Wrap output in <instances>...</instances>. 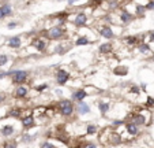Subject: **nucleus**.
<instances>
[{
	"label": "nucleus",
	"instance_id": "nucleus-34",
	"mask_svg": "<svg viewBox=\"0 0 154 148\" xmlns=\"http://www.w3.org/2000/svg\"><path fill=\"white\" fill-rule=\"evenodd\" d=\"M3 147H16V143H4Z\"/></svg>",
	"mask_w": 154,
	"mask_h": 148
},
{
	"label": "nucleus",
	"instance_id": "nucleus-11",
	"mask_svg": "<svg viewBox=\"0 0 154 148\" xmlns=\"http://www.w3.org/2000/svg\"><path fill=\"white\" fill-rule=\"evenodd\" d=\"M72 97L75 99V100H83L85 97H88V92L86 90H83V89H79V90H77L74 95H72Z\"/></svg>",
	"mask_w": 154,
	"mask_h": 148
},
{
	"label": "nucleus",
	"instance_id": "nucleus-39",
	"mask_svg": "<svg viewBox=\"0 0 154 148\" xmlns=\"http://www.w3.org/2000/svg\"><path fill=\"white\" fill-rule=\"evenodd\" d=\"M4 99H5V95L4 93H1V95H0V103H1V101H4Z\"/></svg>",
	"mask_w": 154,
	"mask_h": 148
},
{
	"label": "nucleus",
	"instance_id": "nucleus-15",
	"mask_svg": "<svg viewBox=\"0 0 154 148\" xmlns=\"http://www.w3.org/2000/svg\"><path fill=\"white\" fill-rule=\"evenodd\" d=\"M27 95V89H26V86H18L16 88V92H15V96L18 99H22V97H25Z\"/></svg>",
	"mask_w": 154,
	"mask_h": 148
},
{
	"label": "nucleus",
	"instance_id": "nucleus-1",
	"mask_svg": "<svg viewBox=\"0 0 154 148\" xmlns=\"http://www.w3.org/2000/svg\"><path fill=\"white\" fill-rule=\"evenodd\" d=\"M59 111L62 112V115L64 116H70L74 111V107H72V103L70 100H62L59 103Z\"/></svg>",
	"mask_w": 154,
	"mask_h": 148
},
{
	"label": "nucleus",
	"instance_id": "nucleus-35",
	"mask_svg": "<svg viewBox=\"0 0 154 148\" xmlns=\"http://www.w3.org/2000/svg\"><path fill=\"white\" fill-rule=\"evenodd\" d=\"M153 104H154V99H153V97H149V99H147V106H153Z\"/></svg>",
	"mask_w": 154,
	"mask_h": 148
},
{
	"label": "nucleus",
	"instance_id": "nucleus-18",
	"mask_svg": "<svg viewBox=\"0 0 154 148\" xmlns=\"http://www.w3.org/2000/svg\"><path fill=\"white\" fill-rule=\"evenodd\" d=\"M127 71H128V69L127 67H121V66H119V67H116V69L113 70V73L116 74V75H126Z\"/></svg>",
	"mask_w": 154,
	"mask_h": 148
},
{
	"label": "nucleus",
	"instance_id": "nucleus-14",
	"mask_svg": "<svg viewBox=\"0 0 154 148\" xmlns=\"http://www.w3.org/2000/svg\"><path fill=\"white\" fill-rule=\"evenodd\" d=\"M8 45L11 48H19L21 47V38L19 37H11L8 40Z\"/></svg>",
	"mask_w": 154,
	"mask_h": 148
},
{
	"label": "nucleus",
	"instance_id": "nucleus-22",
	"mask_svg": "<svg viewBox=\"0 0 154 148\" xmlns=\"http://www.w3.org/2000/svg\"><path fill=\"white\" fill-rule=\"evenodd\" d=\"M10 115L18 118V116H21V110H19V108H14V110L10 111Z\"/></svg>",
	"mask_w": 154,
	"mask_h": 148
},
{
	"label": "nucleus",
	"instance_id": "nucleus-4",
	"mask_svg": "<svg viewBox=\"0 0 154 148\" xmlns=\"http://www.w3.org/2000/svg\"><path fill=\"white\" fill-rule=\"evenodd\" d=\"M48 36H49V38L57 40V38H62V37L64 36V30H63L60 26H55V27H52L51 30H49Z\"/></svg>",
	"mask_w": 154,
	"mask_h": 148
},
{
	"label": "nucleus",
	"instance_id": "nucleus-23",
	"mask_svg": "<svg viewBox=\"0 0 154 148\" xmlns=\"http://www.w3.org/2000/svg\"><path fill=\"white\" fill-rule=\"evenodd\" d=\"M136 42H138V38H136L135 36H134V37H128V38H127V44H128V45H135Z\"/></svg>",
	"mask_w": 154,
	"mask_h": 148
},
{
	"label": "nucleus",
	"instance_id": "nucleus-29",
	"mask_svg": "<svg viewBox=\"0 0 154 148\" xmlns=\"http://www.w3.org/2000/svg\"><path fill=\"white\" fill-rule=\"evenodd\" d=\"M139 51H140V52H147V51H149V45H147V44H140V45H139Z\"/></svg>",
	"mask_w": 154,
	"mask_h": 148
},
{
	"label": "nucleus",
	"instance_id": "nucleus-26",
	"mask_svg": "<svg viewBox=\"0 0 154 148\" xmlns=\"http://www.w3.org/2000/svg\"><path fill=\"white\" fill-rule=\"evenodd\" d=\"M96 132H97V126H94V125H89L88 126V133L89 134H94Z\"/></svg>",
	"mask_w": 154,
	"mask_h": 148
},
{
	"label": "nucleus",
	"instance_id": "nucleus-2",
	"mask_svg": "<svg viewBox=\"0 0 154 148\" xmlns=\"http://www.w3.org/2000/svg\"><path fill=\"white\" fill-rule=\"evenodd\" d=\"M10 74H12V82L14 84H23L27 78V73L23 70H14Z\"/></svg>",
	"mask_w": 154,
	"mask_h": 148
},
{
	"label": "nucleus",
	"instance_id": "nucleus-9",
	"mask_svg": "<svg viewBox=\"0 0 154 148\" xmlns=\"http://www.w3.org/2000/svg\"><path fill=\"white\" fill-rule=\"evenodd\" d=\"M78 112L81 114V115H83V114H88L89 111H90V107H89V104H86V103H83L82 100H79V103H78Z\"/></svg>",
	"mask_w": 154,
	"mask_h": 148
},
{
	"label": "nucleus",
	"instance_id": "nucleus-41",
	"mask_svg": "<svg viewBox=\"0 0 154 148\" xmlns=\"http://www.w3.org/2000/svg\"><path fill=\"white\" fill-rule=\"evenodd\" d=\"M5 75H7V73H0V79H1V78H4Z\"/></svg>",
	"mask_w": 154,
	"mask_h": 148
},
{
	"label": "nucleus",
	"instance_id": "nucleus-33",
	"mask_svg": "<svg viewBox=\"0 0 154 148\" xmlns=\"http://www.w3.org/2000/svg\"><path fill=\"white\" fill-rule=\"evenodd\" d=\"M7 26H8V29H14V27L18 26V23H16V22H10Z\"/></svg>",
	"mask_w": 154,
	"mask_h": 148
},
{
	"label": "nucleus",
	"instance_id": "nucleus-17",
	"mask_svg": "<svg viewBox=\"0 0 154 148\" xmlns=\"http://www.w3.org/2000/svg\"><path fill=\"white\" fill-rule=\"evenodd\" d=\"M33 45H34L38 51H44L46 48V41H44V40H36V41H33Z\"/></svg>",
	"mask_w": 154,
	"mask_h": 148
},
{
	"label": "nucleus",
	"instance_id": "nucleus-31",
	"mask_svg": "<svg viewBox=\"0 0 154 148\" xmlns=\"http://www.w3.org/2000/svg\"><path fill=\"white\" fill-rule=\"evenodd\" d=\"M41 147L42 148H55V145H53V144H51V143H42Z\"/></svg>",
	"mask_w": 154,
	"mask_h": 148
},
{
	"label": "nucleus",
	"instance_id": "nucleus-7",
	"mask_svg": "<svg viewBox=\"0 0 154 148\" xmlns=\"http://www.w3.org/2000/svg\"><path fill=\"white\" fill-rule=\"evenodd\" d=\"M15 132V129L11 126V125H5V126L1 127V130H0V134L1 136H4V137H8V136H12Z\"/></svg>",
	"mask_w": 154,
	"mask_h": 148
},
{
	"label": "nucleus",
	"instance_id": "nucleus-30",
	"mask_svg": "<svg viewBox=\"0 0 154 148\" xmlns=\"http://www.w3.org/2000/svg\"><path fill=\"white\" fill-rule=\"evenodd\" d=\"M46 88H48V85H46V84H41V85H38L36 89L38 90V92H42V90H45Z\"/></svg>",
	"mask_w": 154,
	"mask_h": 148
},
{
	"label": "nucleus",
	"instance_id": "nucleus-16",
	"mask_svg": "<svg viewBox=\"0 0 154 148\" xmlns=\"http://www.w3.org/2000/svg\"><path fill=\"white\" fill-rule=\"evenodd\" d=\"M127 132L131 134V136H135V134H138V125L136 123H128L127 125Z\"/></svg>",
	"mask_w": 154,
	"mask_h": 148
},
{
	"label": "nucleus",
	"instance_id": "nucleus-28",
	"mask_svg": "<svg viewBox=\"0 0 154 148\" xmlns=\"http://www.w3.org/2000/svg\"><path fill=\"white\" fill-rule=\"evenodd\" d=\"M136 14H138V15H143L145 14V7L143 5H136Z\"/></svg>",
	"mask_w": 154,
	"mask_h": 148
},
{
	"label": "nucleus",
	"instance_id": "nucleus-24",
	"mask_svg": "<svg viewBox=\"0 0 154 148\" xmlns=\"http://www.w3.org/2000/svg\"><path fill=\"white\" fill-rule=\"evenodd\" d=\"M109 140H111V141H113L115 144H119L120 141H121V137H120L119 134H113V136H112L111 138H109Z\"/></svg>",
	"mask_w": 154,
	"mask_h": 148
},
{
	"label": "nucleus",
	"instance_id": "nucleus-20",
	"mask_svg": "<svg viewBox=\"0 0 154 148\" xmlns=\"http://www.w3.org/2000/svg\"><path fill=\"white\" fill-rule=\"evenodd\" d=\"M89 42L90 41H89L88 37H78L77 41H75V44H77V45H88Z\"/></svg>",
	"mask_w": 154,
	"mask_h": 148
},
{
	"label": "nucleus",
	"instance_id": "nucleus-5",
	"mask_svg": "<svg viewBox=\"0 0 154 148\" xmlns=\"http://www.w3.org/2000/svg\"><path fill=\"white\" fill-rule=\"evenodd\" d=\"M12 14V8L10 4H3L0 7V19H3L5 16H10Z\"/></svg>",
	"mask_w": 154,
	"mask_h": 148
},
{
	"label": "nucleus",
	"instance_id": "nucleus-40",
	"mask_svg": "<svg viewBox=\"0 0 154 148\" xmlns=\"http://www.w3.org/2000/svg\"><path fill=\"white\" fill-rule=\"evenodd\" d=\"M77 1H79V0H68L67 3H68L70 5H71V4H74V3H77Z\"/></svg>",
	"mask_w": 154,
	"mask_h": 148
},
{
	"label": "nucleus",
	"instance_id": "nucleus-6",
	"mask_svg": "<svg viewBox=\"0 0 154 148\" xmlns=\"http://www.w3.org/2000/svg\"><path fill=\"white\" fill-rule=\"evenodd\" d=\"M86 22H88V16H86V14L81 12V14H78V15L75 16V21H74V23H75V25L79 27V26L86 25Z\"/></svg>",
	"mask_w": 154,
	"mask_h": 148
},
{
	"label": "nucleus",
	"instance_id": "nucleus-12",
	"mask_svg": "<svg viewBox=\"0 0 154 148\" xmlns=\"http://www.w3.org/2000/svg\"><path fill=\"white\" fill-rule=\"evenodd\" d=\"M111 51H112V44L111 42H104V44H101L100 45V53H111Z\"/></svg>",
	"mask_w": 154,
	"mask_h": 148
},
{
	"label": "nucleus",
	"instance_id": "nucleus-21",
	"mask_svg": "<svg viewBox=\"0 0 154 148\" xmlns=\"http://www.w3.org/2000/svg\"><path fill=\"white\" fill-rule=\"evenodd\" d=\"M134 123H136V125H143L145 123V116L143 115H135L134 116Z\"/></svg>",
	"mask_w": 154,
	"mask_h": 148
},
{
	"label": "nucleus",
	"instance_id": "nucleus-36",
	"mask_svg": "<svg viewBox=\"0 0 154 148\" xmlns=\"http://www.w3.org/2000/svg\"><path fill=\"white\" fill-rule=\"evenodd\" d=\"M113 125H115V126H119V125H123V119H121V121H113Z\"/></svg>",
	"mask_w": 154,
	"mask_h": 148
},
{
	"label": "nucleus",
	"instance_id": "nucleus-19",
	"mask_svg": "<svg viewBox=\"0 0 154 148\" xmlns=\"http://www.w3.org/2000/svg\"><path fill=\"white\" fill-rule=\"evenodd\" d=\"M109 107H111L109 103H104V101H100V103H98V108H100V111H101L102 114H105V112L109 110Z\"/></svg>",
	"mask_w": 154,
	"mask_h": 148
},
{
	"label": "nucleus",
	"instance_id": "nucleus-10",
	"mask_svg": "<svg viewBox=\"0 0 154 148\" xmlns=\"http://www.w3.org/2000/svg\"><path fill=\"white\" fill-rule=\"evenodd\" d=\"M100 34L102 37H105V38H113V32H112V29L111 27H108V26H105V27H102L101 30H100Z\"/></svg>",
	"mask_w": 154,
	"mask_h": 148
},
{
	"label": "nucleus",
	"instance_id": "nucleus-42",
	"mask_svg": "<svg viewBox=\"0 0 154 148\" xmlns=\"http://www.w3.org/2000/svg\"><path fill=\"white\" fill-rule=\"evenodd\" d=\"M150 40H151V41H154V32L150 34Z\"/></svg>",
	"mask_w": 154,
	"mask_h": 148
},
{
	"label": "nucleus",
	"instance_id": "nucleus-27",
	"mask_svg": "<svg viewBox=\"0 0 154 148\" xmlns=\"http://www.w3.org/2000/svg\"><path fill=\"white\" fill-rule=\"evenodd\" d=\"M33 138H34L33 136H29V134H23V136H22V141H25V143H30Z\"/></svg>",
	"mask_w": 154,
	"mask_h": 148
},
{
	"label": "nucleus",
	"instance_id": "nucleus-37",
	"mask_svg": "<svg viewBox=\"0 0 154 148\" xmlns=\"http://www.w3.org/2000/svg\"><path fill=\"white\" fill-rule=\"evenodd\" d=\"M104 0H92V1H90V3H92V4H100V3H102Z\"/></svg>",
	"mask_w": 154,
	"mask_h": 148
},
{
	"label": "nucleus",
	"instance_id": "nucleus-8",
	"mask_svg": "<svg viewBox=\"0 0 154 148\" xmlns=\"http://www.w3.org/2000/svg\"><path fill=\"white\" fill-rule=\"evenodd\" d=\"M132 19H134L132 14H130L127 10L121 11V14H120V21L123 22V23H128V22H131Z\"/></svg>",
	"mask_w": 154,
	"mask_h": 148
},
{
	"label": "nucleus",
	"instance_id": "nucleus-25",
	"mask_svg": "<svg viewBox=\"0 0 154 148\" xmlns=\"http://www.w3.org/2000/svg\"><path fill=\"white\" fill-rule=\"evenodd\" d=\"M7 62H8V58H7V55H0V67H1V66H4Z\"/></svg>",
	"mask_w": 154,
	"mask_h": 148
},
{
	"label": "nucleus",
	"instance_id": "nucleus-3",
	"mask_svg": "<svg viewBox=\"0 0 154 148\" xmlns=\"http://www.w3.org/2000/svg\"><path fill=\"white\" fill-rule=\"evenodd\" d=\"M68 78H70V74L67 73L66 70H57L56 73V81L59 85H64L67 84V81H68Z\"/></svg>",
	"mask_w": 154,
	"mask_h": 148
},
{
	"label": "nucleus",
	"instance_id": "nucleus-13",
	"mask_svg": "<svg viewBox=\"0 0 154 148\" xmlns=\"http://www.w3.org/2000/svg\"><path fill=\"white\" fill-rule=\"evenodd\" d=\"M22 125H23V127H26V129L31 127L34 125V118H33V116H25V118L22 119Z\"/></svg>",
	"mask_w": 154,
	"mask_h": 148
},
{
	"label": "nucleus",
	"instance_id": "nucleus-32",
	"mask_svg": "<svg viewBox=\"0 0 154 148\" xmlns=\"http://www.w3.org/2000/svg\"><path fill=\"white\" fill-rule=\"evenodd\" d=\"M145 8H147V10H154V0H153V1H150L149 4L145 7Z\"/></svg>",
	"mask_w": 154,
	"mask_h": 148
},
{
	"label": "nucleus",
	"instance_id": "nucleus-38",
	"mask_svg": "<svg viewBox=\"0 0 154 148\" xmlns=\"http://www.w3.org/2000/svg\"><path fill=\"white\" fill-rule=\"evenodd\" d=\"M131 92H134V93H139V89L136 88V86H134V88H131Z\"/></svg>",
	"mask_w": 154,
	"mask_h": 148
}]
</instances>
